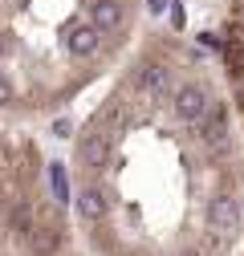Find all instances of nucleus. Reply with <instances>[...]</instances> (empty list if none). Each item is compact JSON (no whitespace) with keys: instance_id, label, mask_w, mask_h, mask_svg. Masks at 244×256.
Wrapping results in <instances>:
<instances>
[{"instance_id":"f257e3e1","label":"nucleus","mask_w":244,"mask_h":256,"mask_svg":"<svg viewBox=\"0 0 244 256\" xmlns=\"http://www.w3.org/2000/svg\"><path fill=\"white\" fill-rule=\"evenodd\" d=\"M240 228H244V204L236 196H228V191H220V196L208 204V232L228 244Z\"/></svg>"},{"instance_id":"f03ea898","label":"nucleus","mask_w":244,"mask_h":256,"mask_svg":"<svg viewBox=\"0 0 244 256\" xmlns=\"http://www.w3.org/2000/svg\"><path fill=\"white\" fill-rule=\"evenodd\" d=\"M171 106H175V118H183V122H204L208 118V110H212V102H208V90L200 86V82H183V86H175V98H171Z\"/></svg>"},{"instance_id":"7ed1b4c3","label":"nucleus","mask_w":244,"mask_h":256,"mask_svg":"<svg viewBox=\"0 0 244 256\" xmlns=\"http://www.w3.org/2000/svg\"><path fill=\"white\" fill-rule=\"evenodd\" d=\"M78 158H82V167H102L106 158H110V126L106 122H94L90 130L82 134V150H78Z\"/></svg>"},{"instance_id":"20e7f679","label":"nucleus","mask_w":244,"mask_h":256,"mask_svg":"<svg viewBox=\"0 0 244 256\" xmlns=\"http://www.w3.org/2000/svg\"><path fill=\"white\" fill-rule=\"evenodd\" d=\"M98 45H102V28H98V24H90V20H74V24H70V33H66V53L90 57V53H98Z\"/></svg>"},{"instance_id":"39448f33","label":"nucleus","mask_w":244,"mask_h":256,"mask_svg":"<svg viewBox=\"0 0 244 256\" xmlns=\"http://www.w3.org/2000/svg\"><path fill=\"white\" fill-rule=\"evenodd\" d=\"M200 138L212 150H228V106H212L208 118L200 122Z\"/></svg>"},{"instance_id":"423d86ee","label":"nucleus","mask_w":244,"mask_h":256,"mask_svg":"<svg viewBox=\"0 0 244 256\" xmlns=\"http://www.w3.org/2000/svg\"><path fill=\"white\" fill-rule=\"evenodd\" d=\"M122 20H126L122 0H90V24H98L102 33L106 28H122Z\"/></svg>"},{"instance_id":"0eeeda50","label":"nucleus","mask_w":244,"mask_h":256,"mask_svg":"<svg viewBox=\"0 0 244 256\" xmlns=\"http://www.w3.org/2000/svg\"><path fill=\"white\" fill-rule=\"evenodd\" d=\"M134 86H138L142 94H163V86H167V70L159 66V61H150V66H142V70H138Z\"/></svg>"},{"instance_id":"6e6552de","label":"nucleus","mask_w":244,"mask_h":256,"mask_svg":"<svg viewBox=\"0 0 244 256\" xmlns=\"http://www.w3.org/2000/svg\"><path fill=\"white\" fill-rule=\"evenodd\" d=\"M78 212H82L86 220H102V216H106V196H102L98 187H86L82 196H78Z\"/></svg>"},{"instance_id":"1a4fd4ad","label":"nucleus","mask_w":244,"mask_h":256,"mask_svg":"<svg viewBox=\"0 0 244 256\" xmlns=\"http://www.w3.org/2000/svg\"><path fill=\"white\" fill-rule=\"evenodd\" d=\"M49 179H53V196L66 204V200H70V175H66V167L53 163V167H49Z\"/></svg>"},{"instance_id":"9d476101","label":"nucleus","mask_w":244,"mask_h":256,"mask_svg":"<svg viewBox=\"0 0 244 256\" xmlns=\"http://www.w3.org/2000/svg\"><path fill=\"white\" fill-rule=\"evenodd\" d=\"M53 134H57V138H70V134H74V122H70V118H57V122H53Z\"/></svg>"},{"instance_id":"9b49d317","label":"nucleus","mask_w":244,"mask_h":256,"mask_svg":"<svg viewBox=\"0 0 244 256\" xmlns=\"http://www.w3.org/2000/svg\"><path fill=\"white\" fill-rule=\"evenodd\" d=\"M8 102H12V82L0 74V106H8Z\"/></svg>"},{"instance_id":"f8f14e48","label":"nucleus","mask_w":244,"mask_h":256,"mask_svg":"<svg viewBox=\"0 0 244 256\" xmlns=\"http://www.w3.org/2000/svg\"><path fill=\"white\" fill-rule=\"evenodd\" d=\"M146 8L150 16H163V8H171V0H146Z\"/></svg>"},{"instance_id":"ddd939ff","label":"nucleus","mask_w":244,"mask_h":256,"mask_svg":"<svg viewBox=\"0 0 244 256\" xmlns=\"http://www.w3.org/2000/svg\"><path fill=\"white\" fill-rule=\"evenodd\" d=\"M240 20H244V0H240Z\"/></svg>"},{"instance_id":"4468645a","label":"nucleus","mask_w":244,"mask_h":256,"mask_svg":"<svg viewBox=\"0 0 244 256\" xmlns=\"http://www.w3.org/2000/svg\"><path fill=\"white\" fill-rule=\"evenodd\" d=\"M142 256H150V252H142Z\"/></svg>"}]
</instances>
